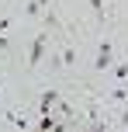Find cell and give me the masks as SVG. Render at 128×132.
Segmentation results:
<instances>
[{
	"label": "cell",
	"instance_id": "1",
	"mask_svg": "<svg viewBox=\"0 0 128 132\" xmlns=\"http://www.w3.org/2000/svg\"><path fill=\"white\" fill-rule=\"evenodd\" d=\"M111 52H114V45L104 38L101 45H97V59H94V66H97V70H107V66H111Z\"/></svg>",
	"mask_w": 128,
	"mask_h": 132
},
{
	"label": "cell",
	"instance_id": "2",
	"mask_svg": "<svg viewBox=\"0 0 128 132\" xmlns=\"http://www.w3.org/2000/svg\"><path fill=\"white\" fill-rule=\"evenodd\" d=\"M42 52H45V31H38V35H35V42H31V52H28V63H31V66H38Z\"/></svg>",
	"mask_w": 128,
	"mask_h": 132
},
{
	"label": "cell",
	"instance_id": "3",
	"mask_svg": "<svg viewBox=\"0 0 128 132\" xmlns=\"http://www.w3.org/2000/svg\"><path fill=\"white\" fill-rule=\"evenodd\" d=\"M55 101H59V94H55V90H45V94L38 97V108H42V111H48V108H52Z\"/></svg>",
	"mask_w": 128,
	"mask_h": 132
},
{
	"label": "cell",
	"instance_id": "4",
	"mask_svg": "<svg viewBox=\"0 0 128 132\" xmlns=\"http://www.w3.org/2000/svg\"><path fill=\"white\" fill-rule=\"evenodd\" d=\"M114 80H118V84L128 80V63H118V66H114Z\"/></svg>",
	"mask_w": 128,
	"mask_h": 132
},
{
	"label": "cell",
	"instance_id": "5",
	"mask_svg": "<svg viewBox=\"0 0 128 132\" xmlns=\"http://www.w3.org/2000/svg\"><path fill=\"white\" fill-rule=\"evenodd\" d=\"M28 14H31V18H35V14H42V4H38V0H31V4H28Z\"/></svg>",
	"mask_w": 128,
	"mask_h": 132
},
{
	"label": "cell",
	"instance_id": "6",
	"mask_svg": "<svg viewBox=\"0 0 128 132\" xmlns=\"http://www.w3.org/2000/svg\"><path fill=\"white\" fill-rule=\"evenodd\" d=\"M90 7H94V11H97V14L104 18V0H90Z\"/></svg>",
	"mask_w": 128,
	"mask_h": 132
},
{
	"label": "cell",
	"instance_id": "7",
	"mask_svg": "<svg viewBox=\"0 0 128 132\" xmlns=\"http://www.w3.org/2000/svg\"><path fill=\"white\" fill-rule=\"evenodd\" d=\"M0 49H7V35H0Z\"/></svg>",
	"mask_w": 128,
	"mask_h": 132
},
{
	"label": "cell",
	"instance_id": "8",
	"mask_svg": "<svg viewBox=\"0 0 128 132\" xmlns=\"http://www.w3.org/2000/svg\"><path fill=\"white\" fill-rule=\"evenodd\" d=\"M121 122H125V125H128V111H125V115H121Z\"/></svg>",
	"mask_w": 128,
	"mask_h": 132
},
{
	"label": "cell",
	"instance_id": "9",
	"mask_svg": "<svg viewBox=\"0 0 128 132\" xmlns=\"http://www.w3.org/2000/svg\"><path fill=\"white\" fill-rule=\"evenodd\" d=\"M38 4H42V7H45V4H48V0H38Z\"/></svg>",
	"mask_w": 128,
	"mask_h": 132
}]
</instances>
